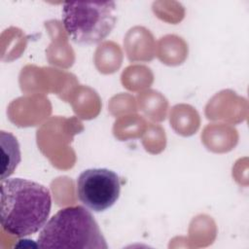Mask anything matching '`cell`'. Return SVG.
<instances>
[{
    "instance_id": "cell-1",
    "label": "cell",
    "mask_w": 249,
    "mask_h": 249,
    "mask_svg": "<svg viewBox=\"0 0 249 249\" xmlns=\"http://www.w3.org/2000/svg\"><path fill=\"white\" fill-rule=\"evenodd\" d=\"M52 196L47 187L23 178L1 180L0 222L10 234L24 237L48 222Z\"/></svg>"
},
{
    "instance_id": "cell-2",
    "label": "cell",
    "mask_w": 249,
    "mask_h": 249,
    "mask_svg": "<svg viewBox=\"0 0 249 249\" xmlns=\"http://www.w3.org/2000/svg\"><path fill=\"white\" fill-rule=\"evenodd\" d=\"M41 248L107 249L108 245L91 213L81 205L58 210L40 231Z\"/></svg>"
},
{
    "instance_id": "cell-3",
    "label": "cell",
    "mask_w": 249,
    "mask_h": 249,
    "mask_svg": "<svg viewBox=\"0 0 249 249\" xmlns=\"http://www.w3.org/2000/svg\"><path fill=\"white\" fill-rule=\"evenodd\" d=\"M117 21L114 1L65 2L62 6V22L66 33L77 44L94 45L102 42L113 30Z\"/></svg>"
},
{
    "instance_id": "cell-4",
    "label": "cell",
    "mask_w": 249,
    "mask_h": 249,
    "mask_svg": "<svg viewBox=\"0 0 249 249\" xmlns=\"http://www.w3.org/2000/svg\"><path fill=\"white\" fill-rule=\"evenodd\" d=\"M80 201L94 212H102L112 207L119 199L121 181L119 175L108 168H89L76 181Z\"/></svg>"
},
{
    "instance_id": "cell-5",
    "label": "cell",
    "mask_w": 249,
    "mask_h": 249,
    "mask_svg": "<svg viewBox=\"0 0 249 249\" xmlns=\"http://www.w3.org/2000/svg\"><path fill=\"white\" fill-rule=\"evenodd\" d=\"M1 134V147H2V171L1 180L7 179L20 161V150L17 138L10 132L2 130Z\"/></svg>"
}]
</instances>
